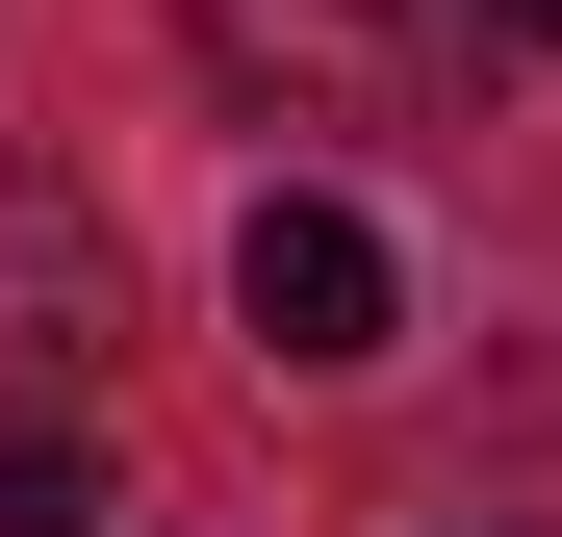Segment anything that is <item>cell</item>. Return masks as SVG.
<instances>
[{"label": "cell", "instance_id": "cell-1", "mask_svg": "<svg viewBox=\"0 0 562 537\" xmlns=\"http://www.w3.org/2000/svg\"><path fill=\"white\" fill-rule=\"evenodd\" d=\"M179 26H205V77L281 103V128H409V103H460L486 0H179Z\"/></svg>", "mask_w": 562, "mask_h": 537}, {"label": "cell", "instance_id": "cell-2", "mask_svg": "<svg viewBox=\"0 0 562 537\" xmlns=\"http://www.w3.org/2000/svg\"><path fill=\"white\" fill-rule=\"evenodd\" d=\"M231 333L281 358V384H358V358L409 333V256L333 205V179H256V231H231Z\"/></svg>", "mask_w": 562, "mask_h": 537}, {"label": "cell", "instance_id": "cell-3", "mask_svg": "<svg viewBox=\"0 0 562 537\" xmlns=\"http://www.w3.org/2000/svg\"><path fill=\"white\" fill-rule=\"evenodd\" d=\"M103 333H128V282H103V231L0 179V410H52V384H103Z\"/></svg>", "mask_w": 562, "mask_h": 537}, {"label": "cell", "instance_id": "cell-4", "mask_svg": "<svg viewBox=\"0 0 562 537\" xmlns=\"http://www.w3.org/2000/svg\"><path fill=\"white\" fill-rule=\"evenodd\" d=\"M0 537H103V384L0 410Z\"/></svg>", "mask_w": 562, "mask_h": 537}, {"label": "cell", "instance_id": "cell-5", "mask_svg": "<svg viewBox=\"0 0 562 537\" xmlns=\"http://www.w3.org/2000/svg\"><path fill=\"white\" fill-rule=\"evenodd\" d=\"M486 52H562V0H486Z\"/></svg>", "mask_w": 562, "mask_h": 537}]
</instances>
